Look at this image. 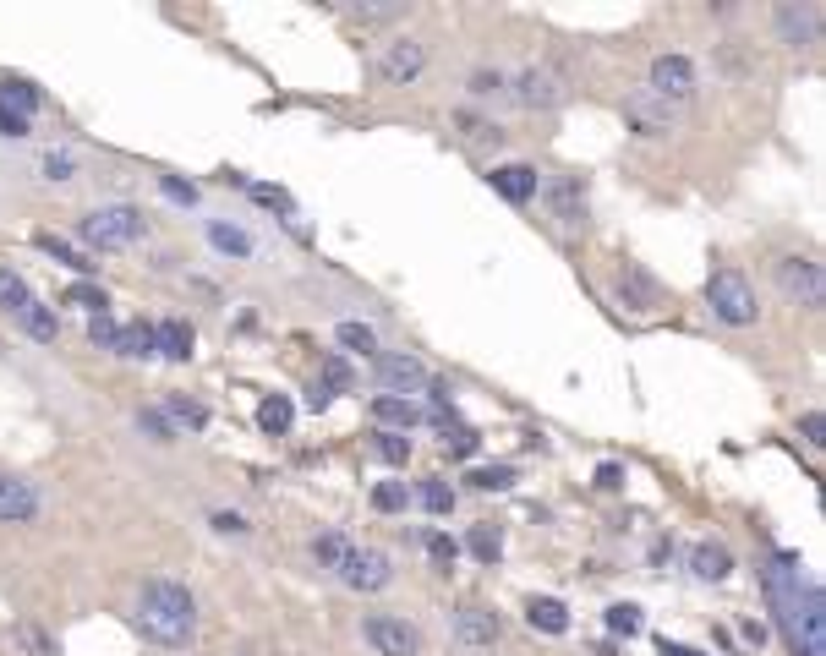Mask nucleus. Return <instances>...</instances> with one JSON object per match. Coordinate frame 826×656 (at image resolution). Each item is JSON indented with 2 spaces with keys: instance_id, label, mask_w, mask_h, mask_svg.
Here are the masks:
<instances>
[{
  "instance_id": "obj_14",
  "label": "nucleus",
  "mask_w": 826,
  "mask_h": 656,
  "mask_svg": "<svg viewBox=\"0 0 826 656\" xmlns=\"http://www.w3.org/2000/svg\"><path fill=\"white\" fill-rule=\"evenodd\" d=\"M487 181H493V192L504 197V203H531V197H537V186H542L531 164H498Z\"/></svg>"
},
{
  "instance_id": "obj_29",
  "label": "nucleus",
  "mask_w": 826,
  "mask_h": 656,
  "mask_svg": "<svg viewBox=\"0 0 826 656\" xmlns=\"http://www.w3.org/2000/svg\"><path fill=\"white\" fill-rule=\"evenodd\" d=\"M115 356H154V328L148 323H126L115 339Z\"/></svg>"
},
{
  "instance_id": "obj_55",
  "label": "nucleus",
  "mask_w": 826,
  "mask_h": 656,
  "mask_svg": "<svg viewBox=\"0 0 826 656\" xmlns=\"http://www.w3.org/2000/svg\"><path fill=\"white\" fill-rule=\"evenodd\" d=\"M657 651H662V656H701V651H690V646H679V640H657Z\"/></svg>"
},
{
  "instance_id": "obj_50",
  "label": "nucleus",
  "mask_w": 826,
  "mask_h": 656,
  "mask_svg": "<svg viewBox=\"0 0 826 656\" xmlns=\"http://www.w3.org/2000/svg\"><path fill=\"white\" fill-rule=\"evenodd\" d=\"M597 487L602 492H619L624 487V465H597Z\"/></svg>"
},
{
  "instance_id": "obj_36",
  "label": "nucleus",
  "mask_w": 826,
  "mask_h": 656,
  "mask_svg": "<svg viewBox=\"0 0 826 656\" xmlns=\"http://www.w3.org/2000/svg\"><path fill=\"white\" fill-rule=\"evenodd\" d=\"M61 301H66V307H83L88 318H93V312H104V290H99V285H88V279H77V285L66 290Z\"/></svg>"
},
{
  "instance_id": "obj_28",
  "label": "nucleus",
  "mask_w": 826,
  "mask_h": 656,
  "mask_svg": "<svg viewBox=\"0 0 826 656\" xmlns=\"http://www.w3.org/2000/svg\"><path fill=\"white\" fill-rule=\"evenodd\" d=\"M290 421H296V405H290L285 394H274V400L258 405V427L274 432V438H279V432H290Z\"/></svg>"
},
{
  "instance_id": "obj_1",
  "label": "nucleus",
  "mask_w": 826,
  "mask_h": 656,
  "mask_svg": "<svg viewBox=\"0 0 826 656\" xmlns=\"http://www.w3.org/2000/svg\"><path fill=\"white\" fill-rule=\"evenodd\" d=\"M766 596L777 607V624H783L794 656H826V613H821V585L805 580L799 564L788 553L772 558L766 569Z\"/></svg>"
},
{
  "instance_id": "obj_54",
  "label": "nucleus",
  "mask_w": 826,
  "mask_h": 656,
  "mask_svg": "<svg viewBox=\"0 0 826 656\" xmlns=\"http://www.w3.org/2000/svg\"><path fill=\"white\" fill-rule=\"evenodd\" d=\"M394 17V6H362L356 11V22H389Z\"/></svg>"
},
{
  "instance_id": "obj_53",
  "label": "nucleus",
  "mask_w": 826,
  "mask_h": 656,
  "mask_svg": "<svg viewBox=\"0 0 826 656\" xmlns=\"http://www.w3.org/2000/svg\"><path fill=\"white\" fill-rule=\"evenodd\" d=\"M498 88H504V77H498V72H476L471 77V93H498Z\"/></svg>"
},
{
  "instance_id": "obj_16",
  "label": "nucleus",
  "mask_w": 826,
  "mask_h": 656,
  "mask_svg": "<svg viewBox=\"0 0 826 656\" xmlns=\"http://www.w3.org/2000/svg\"><path fill=\"white\" fill-rule=\"evenodd\" d=\"M372 421H378L383 432H411L416 421H422V405L405 400V394H378V400H372Z\"/></svg>"
},
{
  "instance_id": "obj_2",
  "label": "nucleus",
  "mask_w": 826,
  "mask_h": 656,
  "mask_svg": "<svg viewBox=\"0 0 826 656\" xmlns=\"http://www.w3.org/2000/svg\"><path fill=\"white\" fill-rule=\"evenodd\" d=\"M137 629H143L154 646H186L197 635V602L192 591L176 580H143L137 596Z\"/></svg>"
},
{
  "instance_id": "obj_32",
  "label": "nucleus",
  "mask_w": 826,
  "mask_h": 656,
  "mask_svg": "<svg viewBox=\"0 0 826 656\" xmlns=\"http://www.w3.org/2000/svg\"><path fill=\"white\" fill-rule=\"evenodd\" d=\"M208 241L219 246V252H236V257H247L252 252V241H247V230H236V225H225V219H214L208 225Z\"/></svg>"
},
{
  "instance_id": "obj_21",
  "label": "nucleus",
  "mask_w": 826,
  "mask_h": 656,
  "mask_svg": "<svg viewBox=\"0 0 826 656\" xmlns=\"http://www.w3.org/2000/svg\"><path fill=\"white\" fill-rule=\"evenodd\" d=\"M526 618H531V629H542V635H564L569 629V607L553 602V596H531Z\"/></svg>"
},
{
  "instance_id": "obj_31",
  "label": "nucleus",
  "mask_w": 826,
  "mask_h": 656,
  "mask_svg": "<svg viewBox=\"0 0 826 656\" xmlns=\"http://www.w3.org/2000/svg\"><path fill=\"white\" fill-rule=\"evenodd\" d=\"M416 498H422V509H427V514H449V509H455V487L438 482V476H427V482L416 487Z\"/></svg>"
},
{
  "instance_id": "obj_5",
  "label": "nucleus",
  "mask_w": 826,
  "mask_h": 656,
  "mask_svg": "<svg viewBox=\"0 0 826 656\" xmlns=\"http://www.w3.org/2000/svg\"><path fill=\"white\" fill-rule=\"evenodd\" d=\"M646 88L657 93L668 110H673V104H690L695 99V66L684 61V55H657V61H651Z\"/></svg>"
},
{
  "instance_id": "obj_23",
  "label": "nucleus",
  "mask_w": 826,
  "mask_h": 656,
  "mask_svg": "<svg viewBox=\"0 0 826 656\" xmlns=\"http://www.w3.org/2000/svg\"><path fill=\"white\" fill-rule=\"evenodd\" d=\"M548 197H553V214L564 219V225H580V214H586V192H580V181H553Z\"/></svg>"
},
{
  "instance_id": "obj_42",
  "label": "nucleus",
  "mask_w": 826,
  "mask_h": 656,
  "mask_svg": "<svg viewBox=\"0 0 826 656\" xmlns=\"http://www.w3.org/2000/svg\"><path fill=\"white\" fill-rule=\"evenodd\" d=\"M170 416H181L186 427H203L208 410H203V405H192V400H181V394H170Z\"/></svg>"
},
{
  "instance_id": "obj_52",
  "label": "nucleus",
  "mask_w": 826,
  "mask_h": 656,
  "mask_svg": "<svg viewBox=\"0 0 826 656\" xmlns=\"http://www.w3.org/2000/svg\"><path fill=\"white\" fill-rule=\"evenodd\" d=\"M427 547H433V558H438V564H455V553H460V547L449 542V536H427Z\"/></svg>"
},
{
  "instance_id": "obj_18",
  "label": "nucleus",
  "mask_w": 826,
  "mask_h": 656,
  "mask_svg": "<svg viewBox=\"0 0 826 656\" xmlns=\"http://www.w3.org/2000/svg\"><path fill=\"white\" fill-rule=\"evenodd\" d=\"M154 356H165V361H186L192 356V323H181V318H165L154 328Z\"/></svg>"
},
{
  "instance_id": "obj_40",
  "label": "nucleus",
  "mask_w": 826,
  "mask_h": 656,
  "mask_svg": "<svg viewBox=\"0 0 826 656\" xmlns=\"http://www.w3.org/2000/svg\"><path fill=\"white\" fill-rule=\"evenodd\" d=\"M471 482L482 492H504V487H515V471H509V465H487V471L471 476Z\"/></svg>"
},
{
  "instance_id": "obj_39",
  "label": "nucleus",
  "mask_w": 826,
  "mask_h": 656,
  "mask_svg": "<svg viewBox=\"0 0 826 656\" xmlns=\"http://www.w3.org/2000/svg\"><path fill=\"white\" fill-rule=\"evenodd\" d=\"M88 339H93V345H104V350H115V339H121V328L110 323V312H93V318H88Z\"/></svg>"
},
{
  "instance_id": "obj_43",
  "label": "nucleus",
  "mask_w": 826,
  "mask_h": 656,
  "mask_svg": "<svg viewBox=\"0 0 826 656\" xmlns=\"http://www.w3.org/2000/svg\"><path fill=\"white\" fill-rule=\"evenodd\" d=\"M460 126H465V137H471V143H493V148H498V137H504V132H498V126H487V121H471V115H460Z\"/></svg>"
},
{
  "instance_id": "obj_30",
  "label": "nucleus",
  "mask_w": 826,
  "mask_h": 656,
  "mask_svg": "<svg viewBox=\"0 0 826 656\" xmlns=\"http://www.w3.org/2000/svg\"><path fill=\"white\" fill-rule=\"evenodd\" d=\"M471 558H482V564H498V553H504V536H498V525H471Z\"/></svg>"
},
{
  "instance_id": "obj_8",
  "label": "nucleus",
  "mask_w": 826,
  "mask_h": 656,
  "mask_svg": "<svg viewBox=\"0 0 826 656\" xmlns=\"http://www.w3.org/2000/svg\"><path fill=\"white\" fill-rule=\"evenodd\" d=\"M624 121H630V132H641V137H662L668 121H673V110L651 88H635L630 99H624Z\"/></svg>"
},
{
  "instance_id": "obj_9",
  "label": "nucleus",
  "mask_w": 826,
  "mask_h": 656,
  "mask_svg": "<svg viewBox=\"0 0 826 656\" xmlns=\"http://www.w3.org/2000/svg\"><path fill=\"white\" fill-rule=\"evenodd\" d=\"M39 520V487L22 476H0V525H28Z\"/></svg>"
},
{
  "instance_id": "obj_27",
  "label": "nucleus",
  "mask_w": 826,
  "mask_h": 656,
  "mask_svg": "<svg viewBox=\"0 0 826 656\" xmlns=\"http://www.w3.org/2000/svg\"><path fill=\"white\" fill-rule=\"evenodd\" d=\"M0 104H6V110H17L22 121H28V115L39 110V88H33V82H22V77H11V82H0Z\"/></svg>"
},
{
  "instance_id": "obj_33",
  "label": "nucleus",
  "mask_w": 826,
  "mask_h": 656,
  "mask_svg": "<svg viewBox=\"0 0 826 656\" xmlns=\"http://www.w3.org/2000/svg\"><path fill=\"white\" fill-rule=\"evenodd\" d=\"M334 339H340L345 350H362V356H378V334H372L367 323H340V328H334Z\"/></svg>"
},
{
  "instance_id": "obj_19",
  "label": "nucleus",
  "mask_w": 826,
  "mask_h": 656,
  "mask_svg": "<svg viewBox=\"0 0 826 656\" xmlns=\"http://www.w3.org/2000/svg\"><path fill=\"white\" fill-rule=\"evenodd\" d=\"M17 328H22V334H28V339H39V345H55V334H61V323H55V312L44 307L39 296H33L28 307L17 312Z\"/></svg>"
},
{
  "instance_id": "obj_17",
  "label": "nucleus",
  "mask_w": 826,
  "mask_h": 656,
  "mask_svg": "<svg viewBox=\"0 0 826 656\" xmlns=\"http://www.w3.org/2000/svg\"><path fill=\"white\" fill-rule=\"evenodd\" d=\"M619 296H624V307H657V301H662V285L646 274L641 263H624V268H619Z\"/></svg>"
},
{
  "instance_id": "obj_22",
  "label": "nucleus",
  "mask_w": 826,
  "mask_h": 656,
  "mask_svg": "<svg viewBox=\"0 0 826 656\" xmlns=\"http://www.w3.org/2000/svg\"><path fill=\"white\" fill-rule=\"evenodd\" d=\"M777 28L794 44H816V11L810 6H777Z\"/></svg>"
},
{
  "instance_id": "obj_41",
  "label": "nucleus",
  "mask_w": 826,
  "mask_h": 656,
  "mask_svg": "<svg viewBox=\"0 0 826 656\" xmlns=\"http://www.w3.org/2000/svg\"><path fill=\"white\" fill-rule=\"evenodd\" d=\"M444 443H449L455 454H476V432L465 427V421H449V427H444Z\"/></svg>"
},
{
  "instance_id": "obj_24",
  "label": "nucleus",
  "mask_w": 826,
  "mask_h": 656,
  "mask_svg": "<svg viewBox=\"0 0 826 656\" xmlns=\"http://www.w3.org/2000/svg\"><path fill=\"white\" fill-rule=\"evenodd\" d=\"M351 536H340V531H323L318 536V542H312V558H318V569H334V574H340L345 569V558H351Z\"/></svg>"
},
{
  "instance_id": "obj_44",
  "label": "nucleus",
  "mask_w": 826,
  "mask_h": 656,
  "mask_svg": "<svg viewBox=\"0 0 826 656\" xmlns=\"http://www.w3.org/2000/svg\"><path fill=\"white\" fill-rule=\"evenodd\" d=\"M159 186H165V197H176V203H186V208L197 203V186H192V181H176V175H159Z\"/></svg>"
},
{
  "instance_id": "obj_4",
  "label": "nucleus",
  "mask_w": 826,
  "mask_h": 656,
  "mask_svg": "<svg viewBox=\"0 0 826 656\" xmlns=\"http://www.w3.org/2000/svg\"><path fill=\"white\" fill-rule=\"evenodd\" d=\"M706 301H712V312H717L728 328H750L755 318H761V307H755V290H750V279H744L739 268H717V274L706 279Z\"/></svg>"
},
{
  "instance_id": "obj_25",
  "label": "nucleus",
  "mask_w": 826,
  "mask_h": 656,
  "mask_svg": "<svg viewBox=\"0 0 826 656\" xmlns=\"http://www.w3.org/2000/svg\"><path fill=\"white\" fill-rule=\"evenodd\" d=\"M44 246V252L55 257V263H66V268H77V274H93V263H88V252L83 246H72V241H61V236H50V230H39V236H33Z\"/></svg>"
},
{
  "instance_id": "obj_34",
  "label": "nucleus",
  "mask_w": 826,
  "mask_h": 656,
  "mask_svg": "<svg viewBox=\"0 0 826 656\" xmlns=\"http://www.w3.org/2000/svg\"><path fill=\"white\" fill-rule=\"evenodd\" d=\"M405 503H411L405 482H378V487H372V509H378V514H400Z\"/></svg>"
},
{
  "instance_id": "obj_38",
  "label": "nucleus",
  "mask_w": 826,
  "mask_h": 656,
  "mask_svg": "<svg viewBox=\"0 0 826 656\" xmlns=\"http://www.w3.org/2000/svg\"><path fill=\"white\" fill-rule=\"evenodd\" d=\"M318 389L323 394H345V389H351V367H345L340 356H329V361H323V383H318Z\"/></svg>"
},
{
  "instance_id": "obj_11",
  "label": "nucleus",
  "mask_w": 826,
  "mask_h": 656,
  "mask_svg": "<svg viewBox=\"0 0 826 656\" xmlns=\"http://www.w3.org/2000/svg\"><path fill=\"white\" fill-rule=\"evenodd\" d=\"M378 383L383 394H411V389H427V367L416 356H378Z\"/></svg>"
},
{
  "instance_id": "obj_37",
  "label": "nucleus",
  "mask_w": 826,
  "mask_h": 656,
  "mask_svg": "<svg viewBox=\"0 0 826 656\" xmlns=\"http://www.w3.org/2000/svg\"><path fill=\"white\" fill-rule=\"evenodd\" d=\"M608 629H613V635H624V640H630V635H641V607H635V602L608 607Z\"/></svg>"
},
{
  "instance_id": "obj_48",
  "label": "nucleus",
  "mask_w": 826,
  "mask_h": 656,
  "mask_svg": "<svg viewBox=\"0 0 826 656\" xmlns=\"http://www.w3.org/2000/svg\"><path fill=\"white\" fill-rule=\"evenodd\" d=\"M214 531H219V536H247L252 525L241 520V514H214Z\"/></svg>"
},
{
  "instance_id": "obj_26",
  "label": "nucleus",
  "mask_w": 826,
  "mask_h": 656,
  "mask_svg": "<svg viewBox=\"0 0 826 656\" xmlns=\"http://www.w3.org/2000/svg\"><path fill=\"white\" fill-rule=\"evenodd\" d=\"M28 301H33V290H28V279H22V274H17V268H6V263H0V307H6V312H11V318H17V312H22V307H28Z\"/></svg>"
},
{
  "instance_id": "obj_47",
  "label": "nucleus",
  "mask_w": 826,
  "mask_h": 656,
  "mask_svg": "<svg viewBox=\"0 0 826 656\" xmlns=\"http://www.w3.org/2000/svg\"><path fill=\"white\" fill-rule=\"evenodd\" d=\"M0 137H28V121L17 110H6V104H0Z\"/></svg>"
},
{
  "instance_id": "obj_20",
  "label": "nucleus",
  "mask_w": 826,
  "mask_h": 656,
  "mask_svg": "<svg viewBox=\"0 0 826 656\" xmlns=\"http://www.w3.org/2000/svg\"><path fill=\"white\" fill-rule=\"evenodd\" d=\"M690 569L701 574V580H728V569H734V553H728L723 542H701L690 553Z\"/></svg>"
},
{
  "instance_id": "obj_49",
  "label": "nucleus",
  "mask_w": 826,
  "mask_h": 656,
  "mask_svg": "<svg viewBox=\"0 0 826 656\" xmlns=\"http://www.w3.org/2000/svg\"><path fill=\"white\" fill-rule=\"evenodd\" d=\"M44 175H50V181H66V175H72V154H44Z\"/></svg>"
},
{
  "instance_id": "obj_7",
  "label": "nucleus",
  "mask_w": 826,
  "mask_h": 656,
  "mask_svg": "<svg viewBox=\"0 0 826 656\" xmlns=\"http://www.w3.org/2000/svg\"><path fill=\"white\" fill-rule=\"evenodd\" d=\"M340 580L351 585V591H383V585L394 580V558L378 553V547H351V558H345Z\"/></svg>"
},
{
  "instance_id": "obj_15",
  "label": "nucleus",
  "mask_w": 826,
  "mask_h": 656,
  "mask_svg": "<svg viewBox=\"0 0 826 656\" xmlns=\"http://www.w3.org/2000/svg\"><path fill=\"white\" fill-rule=\"evenodd\" d=\"M455 640H460V646H471V651H487V646L498 640V618L487 613V607H460Z\"/></svg>"
},
{
  "instance_id": "obj_3",
  "label": "nucleus",
  "mask_w": 826,
  "mask_h": 656,
  "mask_svg": "<svg viewBox=\"0 0 826 656\" xmlns=\"http://www.w3.org/2000/svg\"><path fill=\"white\" fill-rule=\"evenodd\" d=\"M143 214L126 203H110V208H93V214L77 225V236H83L88 246H99V252H121V246H132L137 236H143Z\"/></svg>"
},
{
  "instance_id": "obj_51",
  "label": "nucleus",
  "mask_w": 826,
  "mask_h": 656,
  "mask_svg": "<svg viewBox=\"0 0 826 656\" xmlns=\"http://www.w3.org/2000/svg\"><path fill=\"white\" fill-rule=\"evenodd\" d=\"M799 432H805V443H810V449H821V443H826V438H821L826 427H821V416H816V410H810V416L799 421Z\"/></svg>"
},
{
  "instance_id": "obj_6",
  "label": "nucleus",
  "mask_w": 826,
  "mask_h": 656,
  "mask_svg": "<svg viewBox=\"0 0 826 656\" xmlns=\"http://www.w3.org/2000/svg\"><path fill=\"white\" fill-rule=\"evenodd\" d=\"M362 635H367V646L378 656H416V651H422V635H416L405 618H394V613H372L362 624Z\"/></svg>"
},
{
  "instance_id": "obj_46",
  "label": "nucleus",
  "mask_w": 826,
  "mask_h": 656,
  "mask_svg": "<svg viewBox=\"0 0 826 656\" xmlns=\"http://www.w3.org/2000/svg\"><path fill=\"white\" fill-rule=\"evenodd\" d=\"M17 635H22V646H28L33 656H55V646H50V640H44V635H39V629H33V624H22Z\"/></svg>"
},
{
  "instance_id": "obj_10",
  "label": "nucleus",
  "mask_w": 826,
  "mask_h": 656,
  "mask_svg": "<svg viewBox=\"0 0 826 656\" xmlns=\"http://www.w3.org/2000/svg\"><path fill=\"white\" fill-rule=\"evenodd\" d=\"M515 99L526 104V110H553V104L564 99V77L548 72V66H531V72L515 77Z\"/></svg>"
},
{
  "instance_id": "obj_12",
  "label": "nucleus",
  "mask_w": 826,
  "mask_h": 656,
  "mask_svg": "<svg viewBox=\"0 0 826 656\" xmlns=\"http://www.w3.org/2000/svg\"><path fill=\"white\" fill-rule=\"evenodd\" d=\"M422 66H427L422 44H416V39H394L389 50H383L378 72H383V82H411V77H422Z\"/></svg>"
},
{
  "instance_id": "obj_35",
  "label": "nucleus",
  "mask_w": 826,
  "mask_h": 656,
  "mask_svg": "<svg viewBox=\"0 0 826 656\" xmlns=\"http://www.w3.org/2000/svg\"><path fill=\"white\" fill-rule=\"evenodd\" d=\"M372 449H378L383 465H405V460H411V438H405V432H378Z\"/></svg>"
},
{
  "instance_id": "obj_45",
  "label": "nucleus",
  "mask_w": 826,
  "mask_h": 656,
  "mask_svg": "<svg viewBox=\"0 0 826 656\" xmlns=\"http://www.w3.org/2000/svg\"><path fill=\"white\" fill-rule=\"evenodd\" d=\"M137 421H143V432H154L159 443H170V438H176V427H170V421L159 416V410H143V416H137Z\"/></svg>"
},
{
  "instance_id": "obj_13",
  "label": "nucleus",
  "mask_w": 826,
  "mask_h": 656,
  "mask_svg": "<svg viewBox=\"0 0 826 656\" xmlns=\"http://www.w3.org/2000/svg\"><path fill=\"white\" fill-rule=\"evenodd\" d=\"M777 274H783L788 296H799L805 307H821V268L810 263V257H783V263H777Z\"/></svg>"
}]
</instances>
